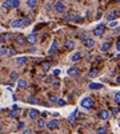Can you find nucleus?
I'll use <instances>...</instances> for the list:
<instances>
[{
  "instance_id": "nucleus-1",
  "label": "nucleus",
  "mask_w": 120,
  "mask_h": 134,
  "mask_svg": "<svg viewBox=\"0 0 120 134\" xmlns=\"http://www.w3.org/2000/svg\"><path fill=\"white\" fill-rule=\"evenodd\" d=\"M81 106L86 109H92L93 108V100L91 97H86L81 100Z\"/></svg>"
},
{
  "instance_id": "nucleus-2",
  "label": "nucleus",
  "mask_w": 120,
  "mask_h": 134,
  "mask_svg": "<svg viewBox=\"0 0 120 134\" xmlns=\"http://www.w3.org/2000/svg\"><path fill=\"white\" fill-rule=\"evenodd\" d=\"M48 129H51V130H55V129H59V121L57 120H51L48 124L45 125Z\"/></svg>"
},
{
  "instance_id": "nucleus-3",
  "label": "nucleus",
  "mask_w": 120,
  "mask_h": 134,
  "mask_svg": "<svg viewBox=\"0 0 120 134\" xmlns=\"http://www.w3.org/2000/svg\"><path fill=\"white\" fill-rule=\"evenodd\" d=\"M55 9H56V12L63 13V12H65V5L63 4V2H57L55 4Z\"/></svg>"
},
{
  "instance_id": "nucleus-4",
  "label": "nucleus",
  "mask_w": 120,
  "mask_h": 134,
  "mask_svg": "<svg viewBox=\"0 0 120 134\" xmlns=\"http://www.w3.org/2000/svg\"><path fill=\"white\" fill-rule=\"evenodd\" d=\"M104 29H105V27L103 24H100L98 28H95V29H93V35H95V36H101V35L104 33Z\"/></svg>"
},
{
  "instance_id": "nucleus-5",
  "label": "nucleus",
  "mask_w": 120,
  "mask_h": 134,
  "mask_svg": "<svg viewBox=\"0 0 120 134\" xmlns=\"http://www.w3.org/2000/svg\"><path fill=\"white\" fill-rule=\"evenodd\" d=\"M79 69H77L76 66H74V68H69L68 71H67V73H68V76H71V77H76L77 74H79Z\"/></svg>"
},
{
  "instance_id": "nucleus-6",
  "label": "nucleus",
  "mask_w": 120,
  "mask_h": 134,
  "mask_svg": "<svg viewBox=\"0 0 120 134\" xmlns=\"http://www.w3.org/2000/svg\"><path fill=\"white\" fill-rule=\"evenodd\" d=\"M83 44H84V46H87V48H92V46H95V40H92V39H86L83 41Z\"/></svg>"
},
{
  "instance_id": "nucleus-7",
  "label": "nucleus",
  "mask_w": 120,
  "mask_h": 134,
  "mask_svg": "<svg viewBox=\"0 0 120 134\" xmlns=\"http://www.w3.org/2000/svg\"><path fill=\"white\" fill-rule=\"evenodd\" d=\"M28 115H29V118H31V120H36V118H38V115H39V112L36 109H31L28 112Z\"/></svg>"
},
{
  "instance_id": "nucleus-8",
  "label": "nucleus",
  "mask_w": 120,
  "mask_h": 134,
  "mask_svg": "<svg viewBox=\"0 0 120 134\" xmlns=\"http://www.w3.org/2000/svg\"><path fill=\"white\" fill-rule=\"evenodd\" d=\"M36 41H38V39H36V36H35V33H32V35H29V36L27 37V43H29L31 45H35L36 44Z\"/></svg>"
},
{
  "instance_id": "nucleus-9",
  "label": "nucleus",
  "mask_w": 120,
  "mask_h": 134,
  "mask_svg": "<svg viewBox=\"0 0 120 134\" xmlns=\"http://www.w3.org/2000/svg\"><path fill=\"white\" fill-rule=\"evenodd\" d=\"M56 51H57V41H56V40H53V41H52V45H51V48H50V55L55 53Z\"/></svg>"
},
{
  "instance_id": "nucleus-10",
  "label": "nucleus",
  "mask_w": 120,
  "mask_h": 134,
  "mask_svg": "<svg viewBox=\"0 0 120 134\" xmlns=\"http://www.w3.org/2000/svg\"><path fill=\"white\" fill-rule=\"evenodd\" d=\"M101 88H103V85L99 84V82H91V84H89V89H92V90L101 89Z\"/></svg>"
},
{
  "instance_id": "nucleus-11",
  "label": "nucleus",
  "mask_w": 120,
  "mask_h": 134,
  "mask_svg": "<svg viewBox=\"0 0 120 134\" xmlns=\"http://www.w3.org/2000/svg\"><path fill=\"white\" fill-rule=\"evenodd\" d=\"M99 115H100L101 120H108L110 118V113H108L107 110H101V112L99 113Z\"/></svg>"
},
{
  "instance_id": "nucleus-12",
  "label": "nucleus",
  "mask_w": 120,
  "mask_h": 134,
  "mask_svg": "<svg viewBox=\"0 0 120 134\" xmlns=\"http://www.w3.org/2000/svg\"><path fill=\"white\" fill-rule=\"evenodd\" d=\"M81 59V53H80V52H76V53L74 55V56H72L71 57V60L72 61H74V62H76V61H79Z\"/></svg>"
},
{
  "instance_id": "nucleus-13",
  "label": "nucleus",
  "mask_w": 120,
  "mask_h": 134,
  "mask_svg": "<svg viewBox=\"0 0 120 134\" xmlns=\"http://www.w3.org/2000/svg\"><path fill=\"white\" fill-rule=\"evenodd\" d=\"M28 61V59L26 56H21V57H17V64H19V65H24V64H26Z\"/></svg>"
},
{
  "instance_id": "nucleus-14",
  "label": "nucleus",
  "mask_w": 120,
  "mask_h": 134,
  "mask_svg": "<svg viewBox=\"0 0 120 134\" xmlns=\"http://www.w3.org/2000/svg\"><path fill=\"white\" fill-rule=\"evenodd\" d=\"M12 28H21L23 24H21V20H15V21H12Z\"/></svg>"
},
{
  "instance_id": "nucleus-15",
  "label": "nucleus",
  "mask_w": 120,
  "mask_h": 134,
  "mask_svg": "<svg viewBox=\"0 0 120 134\" xmlns=\"http://www.w3.org/2000/svg\"><path fill=\"white\" fill-rule=\"evenodd\" d=\"M65 48H67V49H74V48H75V43L72 41V40L65 41Z\"/></svg>"
},
{
  "instance_id": "nucleus-16",
  "label": "nucleus",
  "mask_w": 120,
  "mask_h": 134,
  "mask_svg": "<svg viewBox=\"0 0 120 134\" xmlns=\"http://www.w3.org/2000/svg\"><path fill=\"white\" fill-rule=\"evenodd\" d=\"M17 85H19L20 88H27V81L23 80V78H19L17 80Z\"/></svg>"
},
{
  "instance_id": "nucleus-17",
  "label": "nucleus",
  "mask_w": 120,
  "mask_h": 134,
  "mask_svg": "<svg viewBox=\"0 0 120 134\" xmlns=\"http://www.w3.org/2000/svg\"><path fill=\"white\" fill-rule=\"evenodd\" d=\"M96 133L98 134H105L107 133V127L105 126H99L98 129H96Z\"/></svg>"
},
{
  "instance_id": "nucleus-18",
  "label": "nucleus",
  "mask_w": 120,
  "mask_h": 134,
  "mask_svg": "<svg viewBox=\"0 0 120 134\" xmlns=\"http://www.w3.org/2000/svg\"><path fill=\"white\" fill-rule=\"evenodd\" d=\"M110 48H111V43H108V41L103 43V45H101V51H104V52H107Z\"/></svg>"
},
{
  "instance_id": "nucleus-19",
  "label": "nucleus",
  "mask_w": 120,
  "mask_h": 134,
  "mask_svg": "<svg viewBox=\"0 0 120 134\" xmlns=\"http://www.w3.org/2000/svg\"><path fill=\"white\" fill-rule=\"evenodd\" d=\"M36 4H38V0H28V2H27V5H28L29 8L36 7Z\"/></svg>"
},
{
  "instance_id": "nucleus-20",
  "label": "nucleus",
  "mask_w": 120,
  "mask_h": 134,
  "mask_svg": "<svg viewBox=\"0 0 120 134\" xmlns=\"http://www.w3.org/2000/svg\"><path fill=\"white\" fill-rule=\"evenodd\" d=\"M20 5V0H11V7L12 8H17Z\"/></svg>"
},
{
  "instance_id": "nucleus-21",
  "label": "nucleus",
  "mask_w": 120,
  "mask_h": 134,
  "mask_svg": "<svg viewBox=\"0 0 120 134\" xmlns=\"http://www.w3.org/2000/svg\"><path fill=\"white\" fill-rule=\"evenodd\" d=\"M116 16H117V13H116V11H115V12H112V13L108 15V16H107V19L112 21V20H116Z\"/></svg>"
},
{
  "instance_id": "nucleus-22",
  "label": "nucleus",
  "mask_w": 120,
  "mask_h": 134,
  "mask_svg": "<svg viewBox=\"0 0 120 134\" xmlns=\"http://www.w3.org/2000/svg\"><path fill=\"white\" fill-rule=\"evenodd\" d=\"M45 125H47V124H45V121H44V120H39V121H38V126L40 127V129H44Z\"/></svg>"
},
{
  "instance_id": "nucleus-23",
  "label": "nucleus",
  "mask_w": 120,
  "mask_h": 134,
  "mask_svg": "<svg viewBox=\"0 0 120 134\" xmlns=\"http://www.w3.org/2000/svg\"><path fill=\"white\" fill-rule=\"evenodd\" d=\"M96 76H99V71L98 69H92V71L89 72V77H96Z\"/></svg>"
},
{
  "instance_id": "nucleus-24",
  "label": "nucleus",
  "mask_w": 120,
  "mask_h": 134,
  "mask_svg": "<svg viewBox=\"0 0 120 134\" xmlns=\"http://www.w3.org/2000/svg\"><path fill=\"white\" fill-rule=\"evenodd\" d=\"M21 24H23V27H27V25H29L31 24V19H24V20H21Z\"/></svg>"
},
{
  "instance_id": "nucleus-25",
  "label": "nucleus",
  "mask_w": 120,
  "mask_h": 134,
  "mask_svg": "<svg viewBox=\"0 0 120 134\" xmlns=\"http://www.w3.org/2000/svg\"><path fill=\"white\" fill-rule=\"evenodd\" d=\"M76 113H77V110H75V112L69 115V122H71V124H75V115H76Z\"/></svg>"
},
{
  "instance_id": "nucleus-26",
  "label": "nucleus",
  "mask_w": 120,
  "mask_h": 134,
  "mask_svg": "<svg viewBox=\"0 0 120 134\" xmlns=\"http://www.w3.org/2000/svg\"><path fill=\"white\" fill-rule=\"evenodd\" d=\"M3 8H7V9L8 8H12L11 7V0H5V2L3 3Z\"/></svg>"
},
{
  "instance_id": "nucleus-27",
  "label": "nucleus",
  "mask_w": 120,
  "mask_h": 134,
  "mask_svg": "<svg viewBox=\"0 0 120 134\" xmlns=\"http://www.w3.org/2000/svg\"><path fill=\"white\" fill-rule=\"evenodd\" d=\"M16 41H17V44H20V45H24V44H26V39H24V37H17L16 39Z\"/></svg>"
},
{
  "instance_id": "nucleus-28",
  "label": "nucleus",
  "mask_w": 120,
  "mask_h": 134,
  "mask_svg": "<svg viewBox=\"0 0 120 134\" xmlns=\"http://www.w3.org/2000/svg\"><path fill=\"white\" fill-rule=\"evenodd\" d=\"M29 104H38L39 101H38V98H35V97H29L28 100H27Z\"/></svg>"
},
{
  "instance_id": "nucleus-29",
  "label": "nucleus",
  "mask_w": 120,
  "mask_h": 134,
  "mask_svg": "<svg viewBox=\"0 0 120 134\" xmlns=\"http://www.w3.org/2000/svg\"><path fill=\"white\" fill-rule=\"evenodd\" d=\"M8 53V48H0V56H4Z\"/></svg>"
},
{
  "instance_id": "nucleus-30",
  "label": "nucleus",
  "mask_w": 120,
  "mask_h": 134,
  "mask_svg": "<svg viewBox=\"0 0 120 134\" xmlns=\"http://www.w3.org/2000/svg\"><path fill=\"white\" fill-rule=\"evenodd\" d=\"M50 66H51V64H50V62H44V64H43V69H44V72H47L48 69H50Z\"/></svg>"
},
{
  "instance_id": "nucleus-31",
  "label": "nucleus",
  "mask_w": 120,
  "mask_h": 134,
  "mask_svg": "<svg viewBox=\"0 0 120 134\" xmlns=\"http://www.w3.org/2000/svg\"><path fill=\"white\" fill-rule=\"evenodd\" d=\"M117 25H119V23H117L116 20H112V21H111V24H110L111 28H115V27H117Z\"/></svg>"
},
{
  "instance_id": "nucleus-32",
  "label": "nucleus",
  "mask_w": 120,
  "mask_h": 134,
  "mask_svg": "<svg viewBox=\"0 0 120 134\" xmlns=\"http://www.w3.org/2000/svg\"><path fill=\"white\" fill-rule=\"evenodd\" d=\"M115 101H116V104L119 105V102H120V93H119V92L115 94Z\"/></svg>"
},
{
  "instance_id": "nucleus-33",
  "label": "nucleus",
  "mask_w": 120,
  "mask_h": 134,
  "mask_svg": "<svg viewBox=\"0 0 120 134\" xmlns=\"http://www.w3.org/2000/svg\"><path fill=\"white\" fill-rule=\"evenodd\" d=\"M23 126H24V122H23V121H20L19 124H17V129H19V130H20V129H23Z\"/></svg>"
},
{
  "instance_id": "nucleus-34",
  "label": "nucleus",
  "mask_w": 120,
  "mask_h": 134,
  "mask_svg": "<svg viewBox=\"0 0 120 134\" xmlns=\"http://www.w3.org/2000/svg\"><path fill=\"white\" fill-rule=\"evenodd\" d=\"M16 77H17V73H16V72H12V73H11V78H12V80H16Z\"/></svg>"
},
{
  "instance_id": "nucleus-35",
  "label": "nucleus",
  "mask_w": 120,
  "mask_h": 134,
  "mask_svg": "<svg viewBox=\"0 0 120 134\" xmlns=\"http://www.w3.org/2000/svg\"><path fill=\"white\" fill-rule=\"evenodd\" d=\"M74 20H75L76 23H83V19H81V17H74Z\"/></svg>"
},
{
  "instance_id": "nucleus-36",
  "label": "nucleus",
  "mask_w": 120,
  "mask_h": 134,
  "mask_svg": "<svg viewBox=\"0 0 120 134\" xmlns=\"http://www.w3.org/2000/svg\"><path fill=\"white\" fill-rule=\"evenodd\" d=\"M50 101H51V102H57V98L53 97V96H51V97H50Z\"/></svg>"
},
{
  "instance_id": "nucleus-37",
  "label": "nucleus",
  "mask_w": 120,
  "mask_h": 134,
  "mask_svg": "<svg viewBox=\"0 0 120 134\" xmlns=\"http://www.w3.org/2000/svg\"><path fill=\"white\" fill-rule=\"evenodd\" d=\"M15 53H16L15 49H8V55H11V56H12V55H15Z\"/></svg>"
},
{
  "instance_id": "nucleus-38",
  "label": "nucleus",
  "mask_w": 120,
  "mask_h": 134,
  "mask_svg": "<svg viewBox=\"0 0 120 134\" xmlns=\"http://www.w3.org/2000/svg\"><path fill=\"white\" fill-rule=\"evenodd\" d=\"M60 74V71L59 69H55V71H53V76H59Z\"/></svg>"
},
{
  "instance_id": "nucleus-39",
  "label": "nucleus",
  "mask_w": 120,
  "mask_h": 134,
  "mask_svg": "<svg viewBox=\"0 0 120 134\" xmlns=\"http://www.w3.org/2000/svg\"><path fill=\"white\" fill-rule=\"evenodd\" d=\"M117 113H119V109H117V108H115V109L112 110V114H115V115H116Z\"/></svg>"
},
{
  "instance_id": "nucleus-40",
  "label": "nucleus",
  "mask_w": 120,
  "mask_h": 134,
  "mask_svg": "<svg viewBox=\"0 0 120 134\" xmlns=\"http://www.w3.org/2000/svg\"><path fill=\"white\" fill-rule=\"evenodd\" d=\"M57 104L59 105H65V101L64 100H57Z\"/></svg>"
},
{
  "instance_id": "nucleus-41",
  "label": "nucleus",
  "mask_w": 120,
  "mask_h": 134,
  "mask_svg": "<svg viewBox=\"0 0 120 134\" xmlns=\"http://www.w3.org/2000/svg\"><path fill=\"white\" fill-rule=\"evenodd\" d=\"M23 134H32V130L28 129V130H26V131H23Z\"/></svg>"
},
{
  "instance_id": "nucleus-42",
  "label": "nucleus",
  "mask_w": 120,
  "mask_h": 134,
  "mask_svg": "<svg viewBox=\"0 0 120 134\" xmlns=\"http://www.w3.org/2000/svg\"><path fill=\"white\" fill-rule=\"evenodd\" d=\"M5 41V37L4 36H0V43H4Z\"/></svg>"
},
{
  "instance_id": "nucleus-43",
  "label": "nucleus",
  "mask_w": 120,
  "mask_h": 134,
  "mask_svg": "<svg viewBox=\"0 0 120 134\" xmlns=\"http://www.w3.org/2000/svg\"><path fill=\"white\" fill-rule=\"evenodd\" d=\"M9 115H11V117H12V118H14V117H15V115H16V113H15V112H11V113H9Z\"/></svg>"
},
{
  "instance_id": "nucleus-44",
  "label": "nucleus",
  "mask_w": 120,
  "mask_h": 134,
  "mask_svg": "<svg viewBox=\"0 0 120 134\" xmlns=\"http://www.w3.org/2000/svg\"><path fill=\"white\" fill-rule=\"evenodd\" d=\"M59 85H60L59 82H53V86H55V88H59Z\"/></svg>"
},
{
  "instance_id": "nucleus-45",
  "label": "nucleus",
  "mask_w": 120,
  "mask_h": 134,
  "mask_svg": "<svg viewBox=\"0 0 120 134\" xmlns=\"http://www.w3.org/2000/svg\"><path fill=\"white\" fill-rule=\"evenodd\" d=\"M47 134H52V133H47Z\"/></svg>"
}]
</instances>
